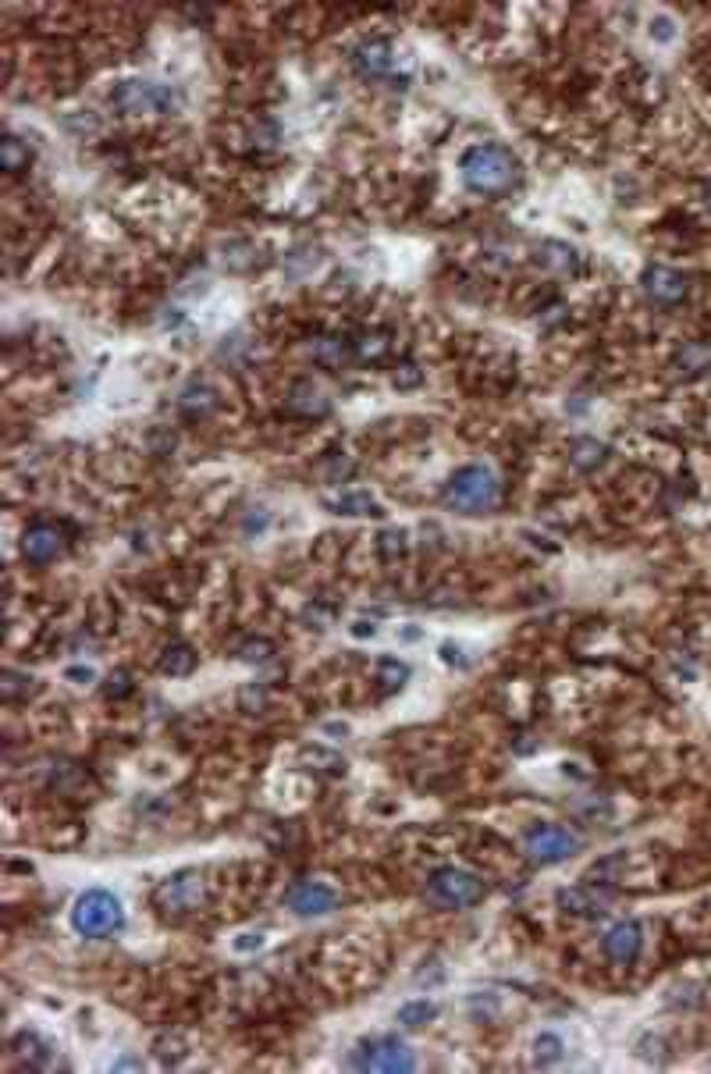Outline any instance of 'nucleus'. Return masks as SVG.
<instances>
[{
    "label": "nucleus",
    "mask_w": 711,
    "mask_h": 1074,
    "mask_svg": "<svg viewBox=\"0 0 711 1074\" xmlns=\"http://www.w3.org/2000/svg\"><path fill=\"white\" fill-rule=\"evenodd\" d=\"M459 175H463V185L470 192L494 199V196H505V192H512L520 185L523 168H520V157L509 146L476 143L459 157Z\"/></svg>",
    "instance_id": "f257e3e1"
},
{
    "label": "nucleus",
    "mask_w": 711,
    "mask_h": 1074,
    "mask_svg": "<svg viewBox=\"0 0 711 1074\" xmlns=\"http://www.w3.org/2000/svg\"><path fill=\"white\" fill-rule=\"evenodd\" d=\"M502 498V484L494 477L491 467L484 463H466L459 467L452 477L445 480L441 487V502L445 509L459 513V516H480V513H491Z\"/></svg>",
    "instance_id": "f03ea898"
},
{
    "label": "nucleus",
    "mask_w": 711,
    "mask_h": 1074,
    "mask_svg": "<svg viewBox=\"0 0 711 1074\" xmlns=\"http://www.w3.org/2000/svg\"><path fill=\"white\" fill-rule=\"evenodd\" d=\"M71 929L86 940H104L125 929V907L111 890H86L75 896L71 914H68Z\"/></svg>",
    "instance_id": "7ed1b4c3"
},
{
    "label": "nucleus",
    "mask_w": 711,
    "mask_h": 1074,
    "mask_svg": "<svg viewBox=\"0 0 711 1074\" xmlns=\"http://www.w3.org/2000/svg\"><path fill=\"white\" fill-rule=\"evenodd\" d=\"M423 893H427L430 903H438L445 911H466V907H474L487 896V883L474 872H466V868L445 865V868L430 872Z\"/></svg>",
    "instance_id": "20e7f679"
},
{
    "label": "nucleus",
    "mask_w": 711,
    "mask_h": 1074,
    "mask_svg": "<svg viewBox=\"0 0 711 1074\" xmlns=\"http://www.w3.org/2000/svg\"><path fill=\"white\" fill-rule=\"evenodd\" d=\"M349 1068L356 1071H416L413 1050L399 1039V1035H377V1039H363L349 1050Z\"/></svg>",
    "instance_id": "39448f33"
},
{
    "label": "nucleus",
    "mask_w": 711,
    "mask_h": 1074,
    "mask_svg": "<svg viewBox=\"0 0 711 1074\" xmlns=\"http://www.w3.org/2000/svg\"><path fill=\"white\" fill-rule=\"evenodd\" d=\"M111 104L125 111V115H143V111H153V115H171L178 107V93L164 82H143V79H128V82H118L111 89Z\"/></svg>",
    "instance_id": "423d86ee"
},
{
    "label": "nucleus",
    "mask_w": 711,
    "mask_h": 1074,
    "mask_svg": "<svg viewBox=\"0 0 711 1074\" xmlns=\"http://www.w3.org/2000/svg\"><path fill=\"white\" fill-rule=\"evenodd\" d=\"M580 836L573 833L569 826H555V822H544V826H533L531 833L523 836V854L531 857L533 865H559V861H569L577 850H580Z\"/></svg>",
    "instance_id": "0eeeda50"
},
{
    "label": "nucleus",
    "mask_w": 711,
    "mask_h": 1074,
    "mask_svg": "<svg viewBox=\"0 0 711 1074\" xmlns=\"http://www.w3.org/2000/svg\"><path fill=\"white\" fill-rule=\"evenodd\" d=\"M199 900H203V879L196 872H178L153 890V903L164 914H189L199 907Z\"/></svg>",
    "instance_id": "6e6552de"
},
{
    "label": "nucleus",
    "mask_w": 711,
    "mask_h": 1074,
    "mask_svg": "<svg viewBox=\"0 0 711 1074\" xmlns=\"http://www.w3.org/2000/svg\"><path fill=\"white\" fill-rule=\"evenodd\" d=\"M349 64L359 79L366 82H377V79H388L392 64H395V47L384 40V36H370L363 43H356L353 54H349Z\"/></svg>",
    "instance_id": "1a4fd4ad"
},
{
    "label": "nucleus",
    "mask_w": 711,
    "mask_h": 1074,
    "mask_svg": "<svg viewBox=\"0 0 711 1074\" xmlns=\"http://www.w3.org/2000/svg\"><path fill=\"white\" fill-rule=\"evenodd\" d=\"M285 907L299 918H320V914L338 907V893L331 886H324V883L302 879V883H292L285 890Z\"/></svg>",
    "instance_id": "9d476101"
},
{
    "label": "nucleus",
    "mask_w": 711,
    "mask_h": 1074,
    "mask_svg": "<svg viewBox=\"0 0 711 1074\" xmlns=\"http://www.w3.org/2000/svg\"><path fill=\"white\" fill-rule=\"evenodd\" d=\"M60 548H64V534H60L58 523H51V520H36V523H29L25 534H22V559H25L29 566H47V562H54V559L60 555Z\"/></svg>",
    "instance_id": "9b49d317"
},
{
    "label": "nucleus",
    "mask_w": 711,
    "mask_h": 1074,
    "mask_svg": "<svg viewBox=\"0 0 711 1074\" xmlns=\"http://www.w3.org/2000/svg\"><path fill=\"white\" fill-rule=\"evenodd\" d=\"M641 289H644V296L651 299V302H658V306H676V302L687 299L690 282H687V274H679V271H672V267H665V264H651V267H644V274H641Z\"/></svg>",
    "instance_id": "f8f14e48"
},
{
    "label": "nucleus",
    "mask_w": 711,
    "mask_h": 1074,
    "mask_svg": "<svg viewBox=\"0 0 711 1074\" xmlns=\"http://www.w3.org/2000/svg\"><path fill=\"white\" fill-rule=\"evenodd\" d=\"M601 950H605L608 960H615V964H633L641 957V950H644V929L637 921H619V925H612L605 932Z\"/></svg>",
    "instance_id": "ddd939ff"
},
{
    "label": "nucleus",
    "mask_w": 711,
    "mask_h": 1074,
    "mask_svg": "<svg viewBox=\"0 0 711 1074\" xmlns=\"http://www.w3.org/2000/svg\"><path fill=\"white\" fill-rule=\"evenodd\" d=\"M285 413L299 420H324L331 413V399L313 384V381H296L285 395Z\"/></svg>",
    "instance_id": "4468645a"
},
{
    "label": "nucleus",
    "mask_w": 711,
    "mask_h": 1074,
    "mask_svg": "<svg viewBox=\"0 0 711 1074\" xmlns=\"http://www.w3.org/2000/svg\"><path fill=\"white\" fill-rule=\"evenodd\" d=\"M217 410V388L214 384H207V381H189L181 392H178V413L185 420H207L210 413Z\"/></svg>",
    "instance_id": "2eb2a0df"
},
{
    "label": "nucleus",
    "mask_w": 711,
    "mask_h": 1074,
    "mask_svg": "<svg viewBox=\"0 0 711 1074\" xmlns=\"http://www.w3.org/2000/svg\"><path fill=\"white\" fill-rule=\"evenodd\" d=\"M559 907L562 911H569V914H577V918H601L608 907V896L605 893H594L591 886H566V890H559Z\"/></svg>",
    "instance_id": "dca6fc26"
},
{
    "label": "nucleus",
    "mask_w": 711,
    "mask_h": 1074,
    "mask_svg": "<svg viewBox=\"0 0 711 1074\" xmlns=\"http://www.w3.org/2000/svg\"><path fill=\"white\" fill-rule=\"evenodd\" d=\"M537 260H540V267H548L551 274H580V253L569 245V242H559V239H544L540 245H537Z\"/></svg>",
    "instance_id": "f3484780"
},
{
    "label": "nucleus",
    "mask_w": 711,
    "mask_h": 1074,
    "mask_svg": "<svg viewBox=\"0 0 711 1074\" xmlns=\"http://www.w3.org/2000/svg\"><path fill=\"white\" fill-rule=\"evenodd\" d=\"M324 509L328 513H338V516H384L381 502L366 491H346L338 498H324Z\"/></svg>",
    "instance_id": "a211bd4d"
},
{
    "label": "nucleus",
    "mask_w": 711,
    "mask_h": 1074,
    "mask_svg": "<svg viewBox=\"0 0 711 1074\" xmlns=\"http://www.w3.org/2000/svg\"><path fill=\"white\" fill-rule=\"evenodd\" d=\"M605 459H608V445L605 441H597V438H573L569 441V463L577 467V470H584V474H594L597 467H605Z\"/></svg>",
    "instance_id": "6ab92c4d"
},
{
    "label": "nucleus",
    "mask_w": 711,
    "mask_h": 1074,
    "mask_svg": "<svg viewBox=\"0 0 711 1074\" xmlns=\"http://www.w3.org/2000/svg\"><path fill=\"white\" fill-rule=\"evenodd\" d=\"M353 356H356L353 338L328 335V338H317V342H313V359H317L320 366H328V370H338V366H346V363H349Z\"/></svg>",
    "instance_id": "aec40b11"
},
{
    "label": "nucleus",
    "mask_w": 711,
    "mask_h": 1074,
    "mask_svg": "<svg viewBox=\"0 0 711 1074\" xmlns=\"http://www.w3.org/2000/svg\"><path fill=\"white\" fill-rule=\"evenodd\" d=\"M47 782H51L58 793H82L93 779H89L86 769H78L75 762H54L51 773H47Z\"/></svg>",
    "instance_id": "412c9836"
},
{
    "label": "nucleus",
    "mask_w": 711,
    "mask_h": 1074,
    "mask_svg": "<svg viewBox=\"0 0 711 1074\" xmlns=\"http://www.w3.org/2000/svg\"><path fill=\"white\" fill-rule=\"evenodd\" d=\"M29 164H32V150H29V143H22L18 135H4V139H0V168H4L7 175H22Z\"/></svg>",
    "instance_id": "4be33fe9"
},
{
    "label": "nucleus",
    "mask_w": 711,
    "mask_h": 1074,
    "mask_svg": "<svg viewBox=\"0 0 711 1074\" xmlns=\"http://www.w3.org/2000/svg\"><path fill=\"white\" fill-rule=\"evenodd\" d=\"M36 690H40V683H36L29 672H18V669H4V672H0V698H4L7 705L25 701V698L36 694Z\"/></svg>",
    "instance_id": "5701e85b"
},
{
    "label": "nucleus",
    "mask_w": 711,
    "mask_h": 1074,
    "mask_svg": "<svg viewBox=\"0 0 711 1074\" xmlns=\"http://www.w3.org/2000/svg\"><path fill=\"white\" fill-rule=\"evenodd\" d=\"M196 662H199L196 652H192L189 644L178 641V644H168V648H164V655H161V672H164V676H189V672L196 669Z\"/></svg>",
    "instance_id": "b1692460"
},
{
    "label": "nucleus",
    "mask_w": 711,
    "mask_h": 1074,
    "mask_svg": "<svg viewBox=\"0 0 711 1074\" xmlns=\"http://www.w3.org/2000/svg\"><path fill=\"white\" fill-rule=\"evenodd\" d=\"M410 676H413V669H410L406 662H399V658H381V662H377V683H381L384 694L402 690V687L410 683Z\"/></svg>",
    "instance_id": "393cba45"
},
{
    "label": "nucleus",
    "mask_w": 711,
    "mask_h": 1074,
    "mask_svg": "<svg viewBox=\"0 0 711 1074\" xmlns=\"http://www.w3.org/2000/svg\"><path fill=\"white\" fill-rule=\"evenodd\" d=\"M377 551L388 566H399L406 559V531H381L377 534Z\"/></svg>",
    "instance_id": "a878e982"
},
{
    "label": "nucleus",
    "mask_w": 711,
    "mask_h": 1074,
    "mask_svg": "<svg viewBox=\"0 0 711 1074\" xmlns=\"http://www.w3.org/2000/svg\"><path fill=\"white\" fill-rule=\"evenodd\" d=\"M562 1053H566V1042H562L559 1035L544 1032V1035H537V1039H533V1057H537V1064H540V1068H548V1064H559V1060H562Z\"/></svg>",
    "instance_id": "bb28decb"
},
{
    "label": "nucleus",
    "mask_w": 711,
    "mask_h": 1074,
    "mask_svg": "<svg viewBox=\"0 0 711 1074\" xmlns=\"http://www.w3.org/2000/svg\"><path fill=\"white\" fill-rule=\"evenodd\" d=\"M434 1017H438V1007L430 1000H413V1004L399 1007V1024H406V1028H420V1024H427Z\"/></svg>",
    "instance_id": "cd10ccee"
},
{
    "label": "nucleus",
    "mask_w": 711,
    "mask_h": 1074,
    "mask_svg": "<svg viewBox=\"0 0 711 1074\" xmlns=\"http://www.w3.org/2000/svg\"><path fill=\"white\" fill-rule=\"evenodd\" d=\"M302 762H317L309 769H320V773H331V776L346 773V758H338L335 751H324V747H302Z\"/></svg>",
    "instance_id": "c85d7f7f"
},
{
    "label": "nucleus",
    "mask_w": 711,
    "mask_h": 1074,
    "mask_svg": "<svg viewBox=\"0 0 711 1074\" xmlns=\"http://www.w3.org/2000/svg\"><path fill=\"white\" fill-rule=\"evenodd\" d=\"M353 346L359 359H381L388 353V338L381 331H366L363 338H353Z\"/></svg>",
    "instance_id": "c756f323"
},
{
    "label": "nucleus",
    "mask_w": 711,
    "mask_h": 1074,
    "mask_svg": "<svg viewBox=\"0 0 711 1074\" xmlns=\"http://www.w3.org/2000/svg\"><path fill=\"white\" fill-rule=\"evenodd\" d=\"M271 655H274V644L267 637H245L238 644V658L242 662H267Z\"/></svg>",
    "instance_id": "7c9ffc66"
},
{
    "label": "nucleus",
    "mask_w": 711,
    "mask_h": 1074,
    "mask_svg": "<svg viewBox=\"0 0 711 1074\" xmlns=\"http://www.w3.org/2000/svg\"><path fill=\"white\" fill-rule=\"evenodd\" d=\"M392 384H395L399 392H413V388H420V384H423V370H420L416 363H410V359H406V363H399V366H395V374H392Z\"/></svg>",
    "instance_id": "2f4dec72"
},
{
    "label": "nucleus",
    "mask_w": 711,
    "mask_h": 1074,
    "mask_svg": "<svg viewBox=\"0 0 711 1074\" xmlns=\"http://www.w3.org/2000/svg\"><path fill=\"white\" fill-rule=\"evenodd\" d=\"M623 854H612V857H601L597 865H591V872H587V879L591 883H612L615 875H619V868H623Z\"/></svg>",
    "instance_id": "473e14b6"
},
{
    "label": "nucleus",
    "mask_w": 711,
    "mask_h": 1074,
    "mask_svg": "<svg viewBox=\"0 0 711 1074\" xmlns=\"http://www.w3.org/2000/svg\"><path fill=\"white\" fill-rule=\"evenodd\" d=\"M267 687L263 683H249V687H242L238 690V705L245 708V712H263V705H267Z\"/></svg>",
    "instance_id": "72a5a7b5"
},
{
    "label": "nucleus",
    "mask_w": 711,
    "mask_h": 1074,
    "mask_svg": "<svg viewBox=\"0 0 711 1074\" xmlns=\"http://www.w3.org/2000/svg\"><path fill=\"white\" fill-rule=\"evenodd\" d=\"M132 690H135V683H132V676H128V672H111V676L104 680V698H111V701L128 698Z\"/></svg>",
    "instance_id": "f704fd0d"
},
{
    "label": "nucleus",
    "mask_w": 711,
    "mask_h": 1074,
    "mask_svg": "<svg viewBox=\"0 0 711 1074\" xmlns=\"http://www.w3.org/2000/svg\"><path fill=\"white\" fill-rule=\"evenodd\" d=\"M353 474H356V463H353V459L331 456V459L324 463V480H328V484H342V480H349Z\"/></svg>",
    "instance_id": "c9c22d12"
},
{
    "label": "nucleus",
    "mask_w": 711,
    "mask_h": 1074,
    "mask_svg": "<svg viewBox=\"0 0 711 1074\" xmlns=\"http://www.w3.org/2000/svg\"><path fill=\"white\" fill-rule=\"evenodd\" d=\"M302 619H306V626H317V630H328L331 623H335V608H328V605H309L306 612H302Z\"/></svg>",
    "instance_id": "e433bc0d"
},
{
    "label": "nucleus",
    "mask_w": 711,
    "mask_h": 1074,
    "mask_svg": "<svg viewBox=\"0 0 711 1074\" xmlns=\"http://www.w3.org/2000/svg\"><path fill=\"white\" fill-rule=\"evenodd\" d=\"M676 363H690L687 370H697V374H701V370L708 366V353H705L701 346H683V349L676 353Z\"/></svg>",
    "instance_id": "4c0bfd02"
},
{
    "label": "nucleus",
    "mask_w": 711,
    "mask_h": 1074,
    "mask_svg": "<svg viewBox=\"0 0 711 1074\" xmlns=\"http://www.w3.org/2000/svg\"><path fill=\"white\" fill-rule=\"evenodd\" d=\"M267 527H271V513H267V509H260V505H256V513H249V516L242 520V531H245L249 537L263 534Z\"/></svg>",
    "instance_id": "58836bf2"
},
{
    "label": "nucleus",
    "mask_w": 711,
    "mask_h": 1074,
    "mask_svg": "<svg viewBox=\"0 0 711 1074\" xmlns=\"http://www.w3.org/2000/svg\"><path fill=\"white\" fill-rule=\"evenodd\" d=\"M651 40H658V43H669V40H676V25H672V18H654L651 22Z\"/></svg>",
    "instance_id": "ea45409f"
},
{
    "label": "nucleus",
    "mask_w": 711,
    "mask_h": 1074,
    "mask_svg": "<svg viewBox=\"0 0 711 1074\" xmlns=\"http://www.w3.org/2000/svg\"><path fill=\"white\" fill-rule=\"evenodd\" d=\"M64 125H68V128H78V132L86 135V132H97V128H100V118H97V115H82V118H71V115H68V118H64Z\"/></svg>",
    "instance_id": "a19ab883"
},
{
    "label": "nucleus",
    "mask_w": 711,
    "mask_h": 1074,
    "mask_svg": "<svg viewBox=\"0 0 711 1074\" xmlns=\"http://www.w3.org/2000/svg\"><path fill=\"white\" fill-rule=\"evenodd\" d=\"M153 452H157V456L175 452V434H171V431H157V434H153Z\"/></svg>",
    "instance_id": "79ce46f5"
},
{
    "label": "nucleus",
    "mask_w": 711,
    "mask_h": 1074,
    "mask_svg": "<svg viewBox=\"0 0 711 1074\" xmlns=\"http://www.w3.org/2000/svg\"><path fill=\"white\" fill-rule=\"evenodd\" d=\"M64 676H68L71 683H89V680H97V672H93L89 665H71V669H68Z\"/></svg>",
    "instance_id": "37998d69"
},
{
    "label": "nucleus",
    "mask_w": 711,
    "mask_h": 1074,
    "mask_svg": "<svg viewBox=\"0 0 711 1074\" xmlns=\"http://www.w3.org/2000/svg\"><path fill=\"white\" fill-rule=\"evenodd\" d=\"M470 1011H480V1014H494V1011H498V1000H494V996H470Z\"/></svg>",
    "instance_id": "c03bdc74"
},
{
    "label": "nucleus",
    "mask_w": 711,
    "mask_h": 1074,
    "mask_svg": "<svg viewBox=\"0 0 711 1074\" xmlns=\"http://www.w3.org/2000/svg\"><path fill=\"white\" fill-rule=\"evenodd\" d=\"M260 943H263V936H260V932H245L242 940H235V950H242V954H245V950H256Z\"/></svg>",
    "instance_id": "a18cd8bd"
},
{
    "label": "nucleus",
    "mask_w": 711,
    "mask_h": 1074,
    "mask_svg": "<svg viewBox=\"0 0 711 1074\" xmlns=\"http://www.w3.org/2000/svg\"><path fill=\"white\" fill-rule=\"evenodd\" d=\"M377 634V626L374 623H366V619H356L353 623V637L356 641H366V637H374Z\"/></svg>",
    "instance_id": "49530a36"
},
{
    "label": "nucleus",
    "mask_w": 711,
    "mask_h": 1074,
    "mask_svg": "<svg viewBox=\"0 0 711 1074\" xmlns=\"http://www.w3.org/2000/svg\"><path fill=\"white\" fill-rule=\"evenodd\" d=\"M463 648H456V644H441V658L448 662V665H466V658L459 655Z\"/></svg>",
    "instance_id": "de8ad7c7"
},
{
    "label": "nucleus",
    "mask_w": 711,
    "mask_h": 1074,
    "mask_svg": "<svg viewBox=\"0 0 711 1074\" xmlns=\"http://www.w3.org/2000/svg\"><path fill=\"white\" fill-rule=\"evenodd\" d=\"M324 733H331V736H346L349 726H346V722H324Z\"/></svg>",
    "instance_id": "09e8293b"
},
{
    "label": "nucleus",
    "mask_w": 711,
    "mask_h": 1074,
    "mask_svg": "<svg viewBox=\"0 0 711 1074\" xmlns=\"http://www.w3.org/2000/svg\"><path fill=\"white\" fill-rule=\"evenodd\" d=\"M705 192H708V207H711V181L705 185Z\"/></svg>",
    "instance_id": "8fccbe9b"
}]
</instances>
